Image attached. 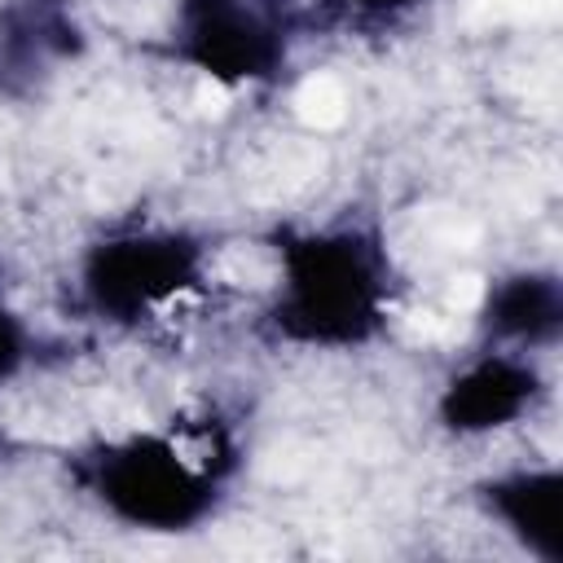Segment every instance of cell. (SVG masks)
Here are the masks:
<instances>
[{
	"label": "cell",
	"mask_w": 563,
	"mask_h": 563,
	"mask_svg": "<svg viewBox=\"0 0 563 563\" xmlns=\"http://www.w3.org/2000/svg\"><path fill=\"white\" fill-rule=\"evenodd\" d=\"M220 435L189 431L180 435H128L119 444H106L88 462V484L101 497L106 510L136 528H185L194 523L220 479Z\"/></svg>",
	"instance_id": "cell-1"
},
{
	"label": "cell",
	"mask_w": 563,
	"mask_h": 563,
	"mask_svg": "<svg viewBox=\"0 0 563 563\" xmlns=\"http://www.w3.org/2000/svg\"><path fill=\"white\" fill-rule=\"evenodd\" d=\"M286 321H308L303 339H356L378 317L383 282L361 238H312L282 255Z\"/></svg>",
	"instance_id": "cell-2"
},
{
	"label": "cell",
	"mask_w": 563,
	"mask_h": 563,
	"mask_svg": "<svg viewBox=\"0 0 563 563\" xmlns=\"http://www.w3.org/2000/svg\"><path fill=\"white\" fill-rule=\"evenodd\" d=\"M194 260L180 242L172 238H132L114 242L101 251L92 264V295L101 308H132V312H154L172 295L189 286Z\"/></svg>",
	"instance_id": "cell-3"
},
{
	"label": "cell",
	"mask_w": 563,
	"mask_h": 563,
	"mask_svg": "<svg viewBox=\"0 0 563 563\" xmlns=\"http://www.w3.org/2000/svg\"><path fill=\"white\" fill-rule=\"evenodd\" d=\"M493 510L510 523V532H519L541 559H559V475L554 471H519L510 479L493 484Z\"/></svg>",
	"instance_id": "cell-4"
},
{
	"label": "cell",
	"mask_w": 563,
	"mask_h": 563,
	"mask_svg": "<svg viewBox=\"0 0 563 563\" xmlns=\"http://www.w3.org/2000/svg\"><path fill=\"white\" fill-rule=\"evenodd\" d=\"M523 387H528V369L488 361V365L471 369L462 383H453L449 418H453V427H466V431L501 427L523 409Z\"/></svg>",
	"instance_id": "cell-5"
},
{
	"label": "cell",
	"mask_w": 563,
	"mask_h": 563,
	"mask_svg": "<svg viewBox=\"0 0 563 563\" xmlns=\"http://www.w3.org/2000/svg\"><path fill=\"white\" fill-rule=\"evenodd\" d=\"M347 88H343V79H334V75H308L299 88H295V114H299V123H308V128H317V132H325V128H339L343 119H347Z\"/></svg>",
	"instance_id": "cell-6"
},
{
	"label": "cell",
	"mask_w": 563,
	"mask_h": 563,
	"mask_svg": "<svg viewBox=\"0 0 563 563\" xmlns=\"http://www.w3.org/2000/svg\"><path fill=\"white\" fill-rule=\"evenodd\" d=\"M18 356H22V339H18L13 321H9V312L0 308V378H9V374H13Z\"/></svg>",
	"instance_id": "cell-7"
}]
</instances>
